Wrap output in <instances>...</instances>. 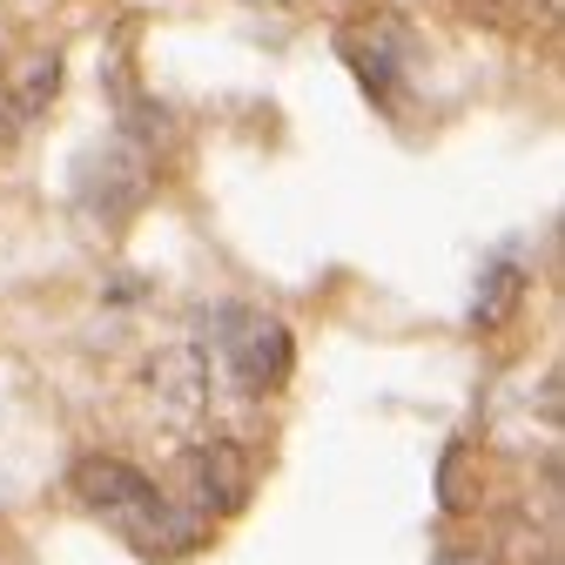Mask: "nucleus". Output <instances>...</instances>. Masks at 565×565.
Wrapping results in <instances>:
<instances>
[{"mask_svg": "<svg viewBox=\"0 0 565 565\" xmlns=\"http://www.w3.org/2000/svg\"><path fill=\"white\" fill-rule=\"evenodd\" d=\"M202 519L195 512H182L175 499H156V505H141L128 525H121V539L141 552V558H182V552H195L202 545Z\"/></svg>", "mask_w": 565, "mask_h": 565, "instance_id": "obj_5", "label": "nucleus"}, {"mask_svg": "<svg viewBox=\"0 0 565 565\" xmlns=\"http://www.w3.org/2000/svg\"><path fill=\"white\" fill-rule=\"evenodd\" d=\"M61 95V47H21L14 67H8V82H0V115H8V128H28L54 108Z\"/></svg>", "mask_w": 565, "mask_h": 565, "instance_id": "obj_4", "label": "nucleus"}, {"mask_svg": "<svg viewBox=\"0 0 565 565\" xmlns=\"http://www.w3.org/2000/svg\"><path fill=\"white\" fill-rule=\"evenodd\" d=\"M445 565H471V558H445Z\"/></svg>", "mask_w": 565, "mask_h": 565, "instance_id": "obj_8", "label": "nucleus"}, {"mask_svg": "<svg viewBox=\"0 0 565 565\" xmlns=\"http://www.w3.org/2000/svg\"><path fill=\"white\" fill-rule=\"evenodd\" d=\"M149 384H156L162 417H169V424H189V417H202V404H209V358H202V350H169V358H156Z\"/></svg>", "mask_w": 565, "mask_h": 565, "instance_id": "obj_6", "label": "nucleus"}, {"mask_svg": "<svg viewBox=\"0 0 565 565\" xmlns=\"http://www.w3.org/2000/svg\"><path fill=\"white\" fill-rule=\"evenodd\" d=\"M249 484H256L249 451L230 445V438H209V445H195L182 458V512H195L202 525L209 519H230V512L249 505Z\"/></svg>", "mask_w": 565, "mask_h": 565, "instance_id": "obj_2", "label": "nucleus"}, {"mask_svg": "<svg viewBox=\"0 0 565 565\" xmlns=\"http://www.w3.org/2000/svg\"><path fill=\"white\" fill-rule=\"evenodd\" d=\"M525 290H532V276H525L519 263H491V269L478 276L471 323H478V330H499V323H512V317H519V303H525Z\"/></svg>", "mask_w": 565, "mask_h": 565, "instance_id": "obj_7", "label": "nucleus"}, {"mask_svg": "<svg viewBox=\"0 0 565 565\" xmlns=\"http://www.w3.org/2000/svg\"><path fill=\"white\" fill-rule=\"evenodd\" d=\"M75 499H82L102 525H115V532H121L141 505H156L162 491L149 484V471H135L128 458H102V451H95V458H82V465H75Z\"/></svg>", "mask_w": 565, "mask_h": 565, "instance_id": "obj_3", "label": "nucleus"}, {"mask_svg": "<svg viewBox=\"0 0 565 565\" xmlns=\"http://www.w3.org/2000/svg\"><path fill=\"white\" fill-rule=\"evenodd\" d=\"M216 330H223L230 384L243 397H263V391H276L282 377H290V330H282L276 317H263V310H223Z\"/></svg>", "mask_w": 565, "mask_h": 565, "instance_id": "obj_1", "label": "nucleus"}]
</instances>
